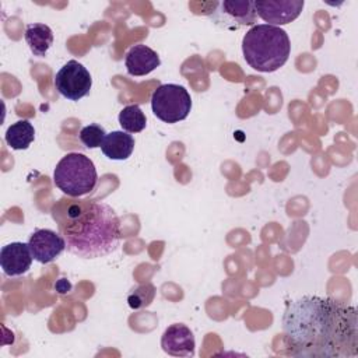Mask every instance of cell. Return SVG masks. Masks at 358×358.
I'll list each match as a JSON object with an SVG mask.
<instances>
[{"label": "cell", "instance_id": "7a4b0ae2", "mask_svg": "<svg viewBox=\"0 0 358 358\" xmlns=\"http://www.w3.org/2000/svg\"><path fill=\"white\" fill-rule=\"evenodd\" d=\"M62 235L70 253L83 259L103 257L119 246L120 221L106 203L83 200L67 208Z\"/></svg>", "mask_w": 358, "mask_h": 358}, {"label": "cell", "instance_id": "7c38bea8", "mask_svg": "<svg viewBox=\"0 0 358 358\" xmlns=\"http://www.w3.org/2000/svg\"><path fill=\"white\" fill-rule=\"evenodd\" d=\"M101 150L106 158L123 161L131 155L134 150V138L127 131L115 130L106 134L101 145Z\"/></svg>", "mask_w": 358, "mask_h": 358}, {"label": "cell", "instance_id": "ac0fdd59", "mask_svg": "<svg viewBox=\"0 0 358 358\" xmlns=\"http://www.w3.org/2000/svg\"><path fill=\"white\" fill-rule=\"evenodd\" d=\"M155 295V288L151 284H143L133 289V292L129 295L127 302L131 309H141L144 306H148Z\"/></svg>", "mask_w": 358, "mask_h": 358}, {"label": "cell", "instance_id": "2e32d148", "mask_svg": "<svg viewBox=\"0 0 358 358\" xmlns=\"http://www.w3.org/2000/svg\"><path fill=\"white\" fill-rule=\"evenodd\" d=\"M119 124L127 133H140L147 126L144 112L138 105H127L119 113Z\"/></svg>", "mask_w": 358, "mask_h": 358}, {"label": "cell", "instance_id": "30bf717a", "mask_svg": "<svg viewBox=\"0 0 358 358\" xmlns=\"http://www.w3.org/2000/svg\"><path fill=\"white\" fill-rule=\"evenodd\" d=\"M161 347L166 354L173 357H193L196 340L193 331L187 326L175 323L164 331Z\"/></svg>", "mask_w": 358, "mask_h": 358}, {"label": "cell", "instance_id": "e0dca14e", "mask_svg": "<svg viewBox=\"0 0 358 358\" xmlns=\"http://www.w3.org/2000/svg\"><path fill=\"white\" fill-rule=\"evenodd\" d=\"M106 134L108 133L105 131V129L101 124L92 123L80 130L78 138L87 148H98L102 145Z\"/></svg>", "mask_w": 358, "mask_h": 358}, {"label": "cell", "instance_id": "5b68a950", "mask_svg": "<svg viewBox=\"0 0 358 358\" xmlns=\"http://www.w3.org/2000/svg\"><path fill=\"white\" fill-rule=\"evenodd\" d=\"M152 113L165 123L185 120L192 109L189 91L179 84H162L151 95Z\"/></svg>", "mask_w": 358, "mask_h": 358}, {"label": "cell", "instance_id": "8992f818", "mask_svg": "<svg viewBox=\"0 0 358 358\" xmlns=\"http://www.w3.org/2000/svg\"><path fill=\"white\" fill-rule=\"evenodd\" d=\"M91 87L90 71L77 60H69L55 76V88L69 101H78L88 95Z\"/></svg>", "mask_w": 358, "mask_h": 358}, {"label": "cell", "instance_id": "52a82bcc", "mask_svg": "<svg viewBox=\"0 0 358 358\" xmlns=\"http://www.w3.org/2000/svg\"><path fill=\"white\" fill-rule=\"evenodd\" d=\"M303 4V0H257L255 1V10L256 15L268 25L280 27L296 20Z\"/></svg>", "mask_w": 358, "mask_h": 358}, {"label": "cell", "instance_id": "277c9868", "mask_svg": "<svg viewBox=\"0 0 358 358\" xmlns=\"http://www.w3.org/2000/svg\"><path fill=\"white\" fill-rule=\"evenodd\" d=\"M53 182L64 194L81 197L91 193L98 182L94 162L81 152L66 154L53 171Z\"/></svg>", "mask_w": 358, "mask_h": 358}, {"label": "cell", "instance_id": "9c48e42d", "mask_svg": "<svg viewBox=\"0 0 358 358\" xmlns=\"http://www.w3.org/2000/svg\"><path fill=\"white\" fill-rule=\"evenodd\" d=\"M32 253L28 243L11 242L0 250V266L6 275L18 277L25 274L32 264Z\"/></svg>", "mask_w": 358, "mask_h": 358}, {"label": "cell", "instance_id": "9a60e30c", "mask_svg": "<svg viewBox=\"0 0 358 358\" xmlns=\"http://www.w3.org/2000/svg\"><path fill=\"white\" fill-rule=\"evenodd\" d=\"M34 138H35L34 124L27 119L13 123L7 129L4 136L7 145L13 150H27L34 141Z\"/></svg>", "mask_w": 358, "mask_h": 358}, {"label": "cell", "instance_id": "4fadbf2b", "mask_svg": "<svg viewBox=\"0 0 358 358\" xmlns=\"http://www.w3.org/2000/svg\"><path fill=\"white\" fill-rule=\"evenodd\" d=\"M25 41L34 56L43 57L53 45V32L46 24H28L25 28Z\"/></svg>", "mask_w": 358, "mask_h": 358}, {"label": "cell", "instance_id": "6da1fadb", "mask_svg": "<svg viewBox=\"0 0 358 358\" xmlns=\"http://www.w3.org/2000/svg\"><path fill=\"white\" fill-rule=\"evenodd\" d=\"M282 330L287 345L296 357L358 355L357 309L333 298L305 295L289 302L284 310Z\"/></svg>", "mask_w": 358, "mask_h": 358}, {"label": "cell", "instance_id": "3957f363", "mask_svg": "<svg viewBox=\"0 0 358 358\" xmlns=\"http://www.w3.org/2000/svg\"><path fill=\"white\" fill-rule=\"evenodd\" d=\"M291 52L287 32L274 25H253L242 39V53L246 63L256 71L273 73L282 67Z\"/></svg>", "mask_w": 358, "mask_h": 358}, {"label": "cell", "instance_id": "ba28073f", "mask_svg": "<svg viewBox=\"0 0 358 358\" xmlns=\"http://www.w3.org/2000/svg\"><path fill=\"white\" fill-rule=\"evenodd\" d=\"M28 246L34 259L42 264L53 262L66 249V241L63 235L52 229H36L32 232L28 241Z\"/></svg>", "mask_w": 358, "mask_h": 358}, {"label": "cell", "instance_id": "8fae6325", "mask_svg": "<svg viewBox=\"0 0 358 358\" xmlns=\"http://www.w3.org/2000/svg\"><path fill=\"white\" fill-rule=\"evenodd\" d=\"M161 64L159 56L147 45H134L124 57V66L130 76H147Z\"/></svg>", "mask_w": 358, "mask_h": 358}, {"label": "cell", "instance_id": "5bb4252c", "mask_svg": "<svg viewBox=\"0 0 358 358\" xmlns=\"http://www.w3.org/2000/svg\"><path fill=\"white\" fill-rule=\"evenodd\" d=\"M222 14L229 18L231 22L236 24L238 27L242 25H253L256 22V10H255V1L250 0H224L221 3Z\"/></svg>", "mask_w": 358, "mask_h": 358}]
</instances>
